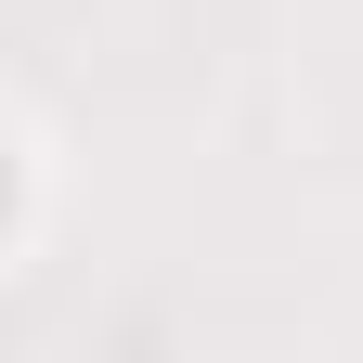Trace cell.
Returning a JSON list of instances; mask_svg holds the SVG:
<instances>
[{
    "label": "cell",
    "mask_w": 363,
    "mask_h": 363,
    "mask_svg": "<svg viewBox=\"0 0 363 363\" xmlns=\"http://www.w3.org/2000/svg\"><path fill=\"white\" fill-rule=\"evenodd\" d=\"M0 234H13V143H0Z\"/></svg>",
    "instance_id": "cell-1"
}]
</instances>
